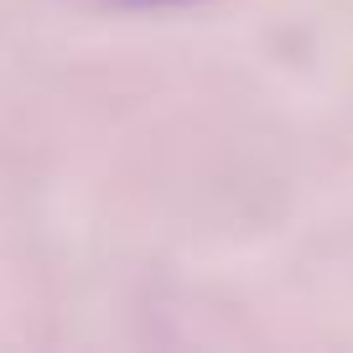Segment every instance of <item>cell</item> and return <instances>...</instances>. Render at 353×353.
Listing matches in <instances>:
<instances>
[{"mask_svg": "<svg viewBox=\"0 0 353 353\" xmlns=\"http://www.w3.org/2000/svg\"><path fill=\"white\" fill-rule=\"evenodd\" d=\"M161 6H166V0H161Z\"/></svg>", "mask_w": 353, "mask_h": 353, "instance_id": "6da1fadb", "label": "cell"}]
</instances>
